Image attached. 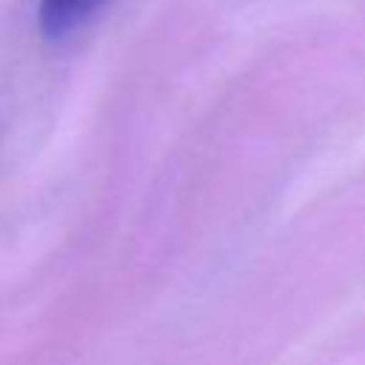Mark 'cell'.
I'll return each instance as SVG.
<instances>
[{
  "mask_svg": "<svg viewBox=\"0 0 365 365\" xmlns=\"http://www.w3.org/2000/svg\"><path fill=\"white\" fill-rule=\"evenodd\" d=\"M111 0H40L37 29L46 40H66L88 26Z\"/></svg>",
  "mask_w": 365,
  "mask_h": 365,
  "instance_id": "1",
  "label": "cell"
}]
</instances>
